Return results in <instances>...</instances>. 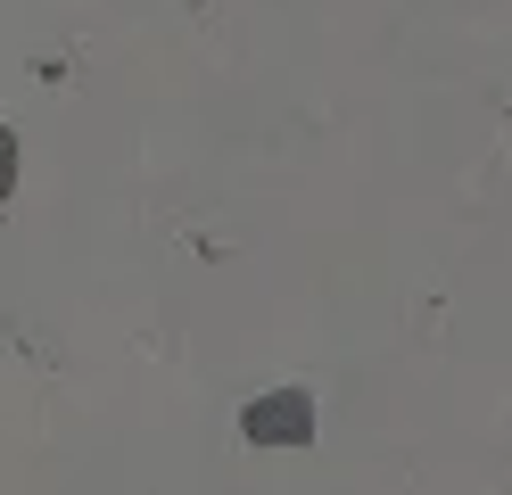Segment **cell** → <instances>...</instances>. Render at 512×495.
Segmentation results:
<instances>
[{
	"instance_id": "obj_2",
	"label": "cell",
	"mask_w": 512,
	"mask_h": 495,
	"mask_svg": "<svg viewBox=\"0 0 512 495\" xmlns=\"http://www.w3.org/2000/svg\"><path fill=\"white\" fill-rule=\"evenodd\" d=\"M17 174H25V149H17V132L0 124V207L17 198Z\"/></svg>"
},
{
	"instance_id": "obj_1",
	"label": "cell",
	"mask_w": 512,
	"mask_h": 495,
	"mask_svg": "<svg viewBox=\"0 0 512 495\" xmlns=\"http://www.w3.org/2000/svg\"><path fill=\"white\" fill-rule=\"evenodd\" d=\"M240 438L248 446H306L314 438V396L306 388H265L240 405Z\"/></svg>"
}]
</instances>
